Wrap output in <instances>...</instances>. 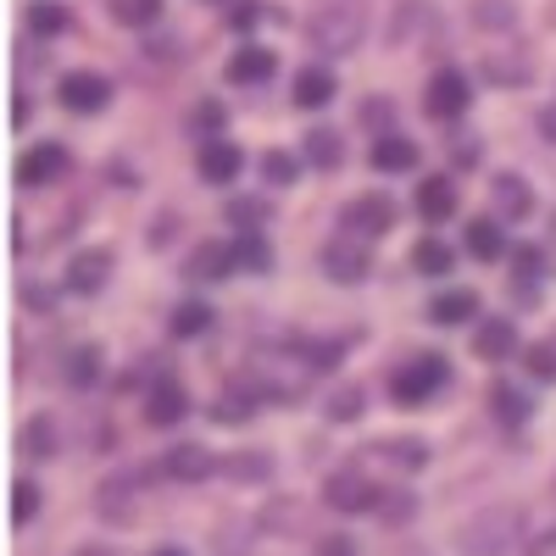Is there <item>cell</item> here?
<instances>
[{
    "mask_svg": "<svg viewBox=\"0 0 556 556\" xmlns=\"http://www.w3.org/2000/svg\"><path fill=\"white\" fill-rule=\"evenodd\" d=\"M67 167H73L67 146H34V151L17 156V184H23V190H39V184L67 178Z\"/></svg>",
    "mask_w": 556,
    "mask_h": 556,
    "instance_id": "cell-7",
    "label": "cell"
},
{
    "mask_svg": "<svg viewBox=\"0 0 556 556\" xmlns=\"http://www.w3.org/2000/svg\"><path fill=\"white\" fill-rule=\"evenodd\" d=\"M456 206H462V195H456V184H451L445 173L417 184V212H424L429 223H445V217H456Z\"/></svg>",
    "mask_w": 556,
    "mask_h": 556,
    "instance_id": "cell-14",
    "label": "cell"
},
{
    "mask_svg": "<svg viewBox=\"0 0 556 556\" xmlns=\"http://www.w3.org/2000/svg\"><path fill=\"white\" fill-rule=\"evenodd\" d=\"M156 556H184V551H178V545H162V551H156Z\"/></svg>",
    "mask_w": 556,
    "mask_h": 556,
    "instance_id": "cell-43",
    "label": "cell"
},
{
    "mask_svg": "<svg viewBox=\"0 0 556 556\" xmlns=\"http://www.w3.org/2000/svg\"><path fill=\"white\" fill-rule=\"evenodd\" d=\"M278 73V56L267 45H240L235 56H228V84H267Z\"/></svg>",
    "mask_w": 556,
    "mask_h": 556,
    "instance_id": "cell-13",
    "label": "cell"
},
{
    "mask_svg": "<svg viewBox=\"0 0 556 556\" xmlns=\"http://www.w3.org/2000/svg\"><path fill=\"white\" fill-rule=\"evenodd\" d=\"M479 312V295L473 290H445L429 301V323H440V329H451V323H468Z\"/></svg>",
    "mask_w": 556,
    "mask_h": 556,
    "instance_id": "cell-19",
    "label": "cell"
},
{
    "mask_svg": "<svg viewBox=\"0 0 556 556\" xmlns=\"http://www.w3.org/2000/svg\"><path fill=\"white\" fill-rule=\"evenodd\" d=\"M317 556H356V540L351 534H323L317 540Z\"/></svg>",
    "mask_w": 556,
    "mask_h": 556,
    "instance_id": "cell-38",
    "label": "cell"
},
{
    "mask_svg": "<svg viewBox=\"0 0 556 556\" xmlns=\"http://www.w3.org/2000/svg\"><path fill=\"white\" fill-rule=\"evenodd\" d=\"M228 267H240V262H235V245H223V240H212V245H201V251L190 256V273L206 278V285H212V278H223Z\"/></svg>",
    "mask_w": 556,
    "mask_h": 556,
    "instance_id": "cell-22",
    "label": "cell"
},
{
    "mask_svg": "<svg viewBox=\"0 0 556 556\" xmlns=\"http://www.w3.org/2000/svg\"><path fill=\"white\" fill-rule=\"evenodd\" d=\"M167 329H173L178 340H195V334H206V329H212V306H206V301H184V306L167 317Z\"/></svg>",
    "mask_w": 556,
    "mask_h": 556,
    "instance_id": "cell-24",
    "label": "cell"
},
{
    "mask_svg": "<svg viewBox=\"0 0 556 556\" xmlns=\"http://www.w3.org/2000/svg\"><path fill=\"white\" fill-rule=\"evenodd\" d=\"M490 190H495V212H501V217H523V212H529V190L518 184V173L490 178Z\"/></svg>",
    "mask_w": 556,
    "mask_h": 556,
    "instance_id": "cell-25",
    "label": "cell"
},
{
    "mask_svg": "<svg viewBox=\"0 0 556 556\" xmlns=\"http://www.w3.org/2000/svg\"><path fill=\"white\" fill-rule=\"evenodd\" d=\"M329 412H334V417H362V390H340Z\"/></svg>",
    "mask_w": 556,
    "mask_h": 556,
    "instance_id": "cell-39",
    "label": "cell"
},
{
    "mask_svg": "<svg viewBox=\"0 0 556 556\" xmlns=\"http://www.w3.org/2000/svg\"><path fill=\"white\" fill-rule=\"evenodd\" d=\"M518 529H523L518 506H490V513H479V518H468L456 529V551L462 556H506L513 540H518Z\"/></svg>",
    "mask_w": 556,
    "mask_h": 556,
    "instance_id": "cell-2",
    "label": "cell"
},
{
    "mask_svg": "<svg viewBox=\"0 0 556 556\" xmlns=\"http://www.w3.org/2000/svg\"><path fill=\"white\" fill-rule=\"evenodd\" d=\"M317 374H323V362L312 345H262L251 356V390L267 401H301Z\"/></svg>",
    "mask_w": 556,
    "mask_h": 556,
    "instance_id": "cell-1",
    "label": "cell"
},
{
    "mask_svg": "<svg viewBox=\"0 0 556 556\" xmlns=\"http://www.w3.org/2000/svg\"><path fill=\"white\" fill-rule=\"evenodd\" d=\"M12 490H17V495H12V523L23 529V523H34V513H39V490H34L28 479H17Z\"/></svg>",
    "mask_w": 556,
    "mask_h": 556,
    "instance_id": "cell-32",
    "label": "cell"
},
{
    "mask_svg": "<svg viewBox=\"0 0 556 556\" xmlns=\"http://www.w3.org/2000/svg\"><path fill=\"white\" fill-rule=\"evenodd\" d=\"M468 101H473V89H468V78L462 73H434L429 78V96H424V112L434 117V123H451V117H462L468 112Z\"/></svg>",
    "mask_w": 556,
    "mask_h": 556,
    "instance_id": "cell-6",
    "label": "cell"
},
{
    "mask_svg": "<svg viewBox=\"0 0 556 556\" xmlns=\"http://www.w3.org/2000/svg\"><path fill=\"white\" fill-rule=\"evenodd\" d=\"M235 262H240L245 273H267V267H273V245H267L262 235H251V228H245V235L235 240Z\"/></svg>",
    "mask_w": 556,
    "mask_h": 556,
    "instance_id": "cell-26",
    "label": "cell"
},
{
    "mask_svg": "<svg viewBox=\"0 0 556 556\" xmlns=\"http://www.w3.org/2000/svg\"><path fill=\"white\" fill-rule=\"evenodd\" d=\"M106 273H112V256L106 251H84L73 267H67V290L73 295H96L106 285Z\"/></svg>",
    "mask_w": 556,
    "mask_h": 556,
    "instance_id": "cell-16",
    "label": "cell"
},
{
    "mask_svg": "<svg viewBox=\"0 0 556 556\" xmlns=\"http://www.w3.org/2000/svg\"><path fill=\"white\" fill-rule=\"evenodd\" d=\"M334 101V78L329 73H323V67H306L301 78H295V106H329Z\"/></svg>",
    "mask_w": 556,
    "mask_h": 556,
    "instance_id": "cell-23",
    "label": "cell"
},
{
    "mask_svg": "<svg viewBox=\"0 0 556 556\" xmlns=\"http://www.w3.org/2000/svg\"><path fill=\"white\" fill-rule=\"evenodd\" d=\"M513 262H518V290H529V285H540V251L534 245H523V251H513Z\"/></svg>",
    "mask_w": 556,
    "mask_h": 556,
    "instance_id": "cell-36",
    "label": "cell"
},
{
    "mask_svg": "<svg viewBox=\"0 0 556 556\" xmlns=\"http://www.w3.org/2000/svg\"><path fill=\"white\" fill-rule=\"evenodd\" d=\"M195 167H201V178H206V184H235V178H240V167H245V156H240L235 139H206L201 156H195Z\"/></svg>",
    "mask_w": 556,
    "mask_h": 556,
    "instance_id": "cell-10",
    "label": "cell"
},
{
    "mask_svg": "<svg viewBox=\"0 0 556 556\" xmlns=\"http://www.w3.org/2000/svg\"><path fill=\"white\" fill-rule=\"evenodd\" d=\"M162 473H167V479H178V484H201V479H212V473H217V462H212V451H206V445H173V451H167V462H162Z\"/></svg>",
    "mask_w": 556,
    "mask_h": 556,
    "instance_id": "cell-11",
    "label": "cell"
},
{
    "mask_svg": "<svg viewBox=\"0 0 556 556\" xmlns=\"http://www.w3.org/2000/svg\"><path fill=\"white\" fill-rule=\"evenodd\" d=\"M28 28H34V34H62V28H67V12L45 0V7H34V12H28Z\"/></svg>",
    "mask_w": 556,
    "mask_h": 556,
    "instance_id": "cell-33",
    "label": "cell"
},
{
    "mask_svg": "<svg viewBox=\"0 0 556 556\" xmlns=\"http://www.w3.org/2000/svg\"><path fill=\"white\" fill-rule=\"evenodd\" d=\"M323 267H329L334 285H362V278H367V256H362V251H351L345 240H334L329 251H323Z\"/></svg>",
    "mask_w": 556,
    "mask_h": 556,
    "instance_id": "cell-18",
    "label": "cell"
},
{
    "mask_svg": "<svg viewBox=\"0 0 556 556\" xmlns=\"http://www.w3.org/2000/svg\"><path fill=\"white\" fill-rule=\"evenodd\" d=\"M490 412L501 417L506 429H518V424H523V417H529L534 406H529V395H523L518 384H495V390H490Z\"/></svg>",
    "mask_w": 556,
    "mask_h": 556,
    "instance_id": "cell-21",
    "label": "cell"
},
{
    "mask_svg": "<svg viewBox=\"0 0 556 556\" xmlns=\"http://www.w3.org/2000/svg\"><path fill=\"white\" fill-rule=\"evenodd\" d=\"M112 17L128 28H151L162 17V0H112Z\"/></svg>",
    "mask_w": 556,
    "mask_h": 556,
    "instance_id": "cell-28",
    "label": "cell"
},
{
    "mask_svg": "<svg viewBox=\"0 0 556 556\" xmlns=\"http://www.w3.org/2000/svg\"><path fill=\"white\" fill-rule=\"evenodd\" d=\"M545 128H551V139H556V112H545Z\"/></svg>",
    "mask_w": 556,
    "mask_h": 556,
    "instance_id": "cell-42",
    "label": "cell"
},
{
    "mask_svg": "<svg viewBox=\"0 0 556 556\" xmlns=\"http://www.w3.org/2000/svg\"><path fill=\"white\" fill-rule=\"evenodd\" d=\"M523 367H529L534 379L551 384V379H556V351H551V345H534V351H523Z\"/></svg>",
    "mask_w": 556,
    "mask_h": 556,
    "instance_id": "cell-35",
    "label": "cell"
},
{
    "mask_svg": "<svg viewBox=\"0 0 556 556\" xmlns=\"http://www.w3.org/2000/svg\"><path fill=\"white\" fill-rule=\"evenodd\" d=\"M262 178H267V184H295V156L267 151V156H262Z\"/></svg>",
    "mask_w": 556,
    "mask_h": 556,
    "instance_id": "cell-34",
    "label": "cell"
},
{
    "mask_svg": "<svg viewBox=\"0 0 556 556\" xmlns=\"http://www.w3.org/2000/svg\"><path fill=\"white\" fill-rule=\"evenodd\" d=\"M96 379H101V351H96V345H78V351L67 356V384L84 390V384H96Z\"/></svg>",
    "mask_w": 556,
    "mask_h": 556,
    "instance_id": "cell-29",
    "label": "cell"
},
{
    "mask_svg": "<svg viewBox=\"0 0 556 556\" xmlns=\"http://www.w3.org/2000/svg\"><path fill=\"white\" fill-rule=\"evenodd\" d=\"M473 17H479L484 28H490V23H501V28H506V23H513V12H506V7H479Z\"/></svg>",
    "mask_w": 556,
    "mask_h": 556,
    "instance_id": "cell-40",
    "label": "cell"
},
{
    "mask_svg": "<svg viewBox=\"0 0 556 556\" xmlns=\"http://www.w3.org/2000/svg\"><path fill=\"white\" fill-rule=\"evenodd\" d=\"M56 434H51V424H28V434H23V451L28 456H51L56 445H51Z\"/></svg>",
    "mask_w": 556,
    "mask_h": 556,
    "instance_id": "cell-37",
    "label": "cell"
},
{
    "mask_svg": "<svg viewBox=\"0 0 556 556\" xmlns=\"http://www.w3.org/2000/svg\"><path fill=\"white\" fill-rule=\"evenodd\" d=\"M184 412H190V395H184V384H178V379H162V384H151V395H146V424H156V429H173Z\"/></svg>",
    "mask_w": 556,
    "mask_h": 556,
    "instance_id": "cell-12",
    "label": "cell"
},
{
    "mask_svg": "<svg viewBox=\"0 0 556 556\" xmlns=\"http://www.w3.org/2000/svg\"><path fill=\"white\" fill-rule=\"evenodd\" d=\"M362 12L351 7V0H329L323 12H312V45H323V51H334V56H345V51H356L362 45Z\"/></svg>",
    "mask_w": 556,
    "mask_h": 556,
    "instance_id": "cell-4",
    "label": "cell"
},
{
    "mask_svg": "<svg viewBox=\"0 0 556 556\" xmlns=\"http://www.w3.org/2000/svg\"><path fill=\"white\" fill-rule=\"evenodd\" d=\"M306 156H312L317 167H334V162H340V134H334V128H317V134L306 139Z\"/></svg>",
    "mask_w": 556,
    "mask_h": 556,
    "instance_id": "cell-31",
    "label": "cell"
},
{
    "mask_svg": "<svg viewBox=\"0 0 556 556\" xmlns=\"http://www.w3.org/2000/svg\"><path fill=\"white\" fill-rule=\"evenodd\" d=\"M468 251H473L479 262L506 256V228H501V217H479V223H468Z\"/></svg>",
    "mask_w": 556,
    "mask_h": 556,
    "instance_id": "cell-20",
    "label": "cell"
},
{
    "mask_svg": "<svg viewBox=\"0 0 556 556\" xmlns=\"http://www.w3.org/2000/svg\"><path fill=\"white\" fill-rule=\"evenodd\" d=\"M473 351L484 356V362H506L518 351V329L506 317H490V323H479V334H473Z\"/></svg>",
    "mask_w": 556,
    "mask_h": 556,
    "instance_id": "cell-15",
    "label": "cell"
},
{
    "mask_svg": "<svg viewBox=\"0 0 556 556\" xmlns=\"http://www.w3.org/2000/svg\"><path fill=\"white\" fill-rule=\"evenodd\" d=\"M374 167H379V173H412V167H417V146H412L406 134H379Z\"/></svg>",
    "mask_w": 556,
    "mask_h": 556,
    "instance_id": "cell-17",
    "label": "cell"
},
{
    "mask_svg": "<svg viewBox=\"0 0 556 556\" xmlns=\"http://www.w3.org/2000/svg\"><path fill=\"white\" fill-rule=\"evenodd\" d=\"M390 223H395V206H390V195H356V201L345 206V235L379 240V235H390Z\"/></svg>",
    "mask_w": 556,
    "mask_h": 556,
    "instance_id": "cell-8",
    "label": "cell"
},
{
    "mask_svg": "<svg viewBox=\"0 0 556 556\" xmlns=\"http://www.w3.org/2000/svg\"><path fill=\"white\" fill-rule=\"evenodd\" d=\"M529 556H556V529H551V534H540V540H534V551H529Z\"/></svg>",
    "mask_w": 556,
    "mask_h": 556,
    "instance_id": "cell-41",
    "label": "cell"
},
{
    "mask_svg": "<svg viewBox=\"0 0 556 556\" xmlns=\"http://www.w3.org/2000/svg\"><path fill=\"white\" fill-rule=\"evenodd\" d=\"M451 262H456V256H451V245H445V240H424V245L412 251V267L424 273V278H440V273H451Z\"/></svg>",
    "mask_w": 556,
    "mask_h": 556,
    "instance_id": "cell-27",
    "label": "cell"
},
{
    "mask_svg": "<svg viewBox=\"0 0 556 556\" xmlns=\"http://www.w3.org/2000/svg\"><path fill=\"white\" fill-rule=\"evenodd\" d=\"M445 362L434 356V351H417V356H406L401 367H395V379H390V390H395V401L401 406H424V401H434L440 390H445Z\"/></svg>",
    "mask_w": 556,
    "mask_h": 556,
    "instance_id": "cell-3",
    "label": "cell"
},
{
    "mask_svg": "<svg viewBox=\"0 0 556 556\" xmlns=\"http://www.w3.org/2000/svg\"><path fill=\"white\" fill-rule=\"evenodd\" d=\"M323 501H329L334 513H379L384 490L367 479V473H334L329 484H323Z\"/></svg>",
    "mask_w": 556,
    "mask_h": 556,
    "instance_id": "cell-5",
    "label": "cell"
},
{
    "mask_svg": "<svg viewBox=\"0 0 556 556\" xmlns=\"http://www.w3.org/2000/svg\"><path fill=\"white\" fill-rule=\"evenodd\" d=\"M251 395H256V390H228V395H217L212 424H245V417H251Z\"/></svg>",
    "mask_w": 556,
    "mask_h": 556,
    "instance_id": "cell-30",
    "label": "cell"
},
{
    "mask_svg": "<svg viewBox=\"0 0 556 556\" xmlns=\"http://www.w3.org/2000/svg\"><path fill=\"white\" fill-rule=\"evenodd\" d=\"M56 96H62L67 112H101V106L112 101V84H106L101 73H67Z\"/></svg>",
    "mask_w": 556,
    "mask_h": 556,
    "instance_id": "cell-9",
    "label": "cell"
}]
</instances>
